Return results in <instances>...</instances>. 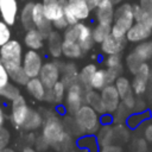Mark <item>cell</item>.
Listing matches in <instances>:
<instances>
[{"label":"cell","instance_id":"23","mask_svg":"<svg viewBox=\"0 0 152 152\" xmlns=\"http://www.w3.org/2000/svg\"><path fill=\"white\" fill-rule=\"evenodd\" d=\"M43 36L40 34V32L36 28H32V30H28L27 33L25 34V38H24V42H25V45L30 49V50H39L43 48Z\"/></svg>","mask_w":152,"mask_h":152},{"label":"cell","instance_id":"6","mask_svg":"<svg viewBox=\"0 0 152 152\" xmlns=\"http://www.w3.org/2000/svg\"><path fill=\"white\" fill-rule=\"evenodd\" d=\"M61 65L58 62H48L44 63L39 71V80L42 81L45 89H51L56 82L59 81Z\"/></svg>","mask_w":152,"mask_h":152},{"label":"cell","instance_id":"41","mask_svg":"<svg viewBox=\"0 0 152 152\" xmlns=\"http://www.w3.org/2000/svg\"><path fill=\"white\" fill-rule=\"evenodd\" d=\"M52 25H53L57 30H65V28L69 26V24L66 23V20H65L64 17H62V18H59V19L52 21Z\"/></svg>","mask_w":152,"mask_h":152},{"label":"cell","instance_id":"27","mask_svg":"<svg viewBox=\"0 0 152 152\" xmlns=\"http://www.w3.org/2000/svg\"><path fill=\"white\" fill-rule=\"evenodd\" d=\"M62 53L65 57L70 58V59H76V58H80L83 55V51L76 42L63 40V43H62Z\"/></svg>","mask_w":152,"mask_h":152},{"label":"cell","instance_id":"43","mask_svg":"<svg viewBox=\"0 0 152 152\" xmlns=\"http://www.w3.org/2000/svg\"><path fill=\"white\" fill-rule=\"evenodd\" d=\"M120 147L118 146H112V145H106L102 150V152H120Z\"/></svg>","mask_w":152,"mask_h":152},{"label":"cell","instance_id":"49","mask_svg":"<svg viewBox=\"0 0 152 152\" xmlns=\"http://www.w3.org/2000/svg\"><path fill=\"white\" fill-rule=\"evenodd\" d=\"M23 152H37V151L34 148H32V147H25L23 150Z\"/></svg>","mask_w":152,"mask_h":152},{"label":"cell","instance_id":"20","mask_svg":"<svg viewBox=\"0 0 152 152\" xmlns=\"http://www.w3.org/2000/svg\"><path fill=\"white\" fill-rule=\"evenodd\" d=\"M46 39H48V45H49V53L52 57L58 58L62 55V43H63L62 34L58 33L57 31H51L49 36L46 37Z\"/></svg>","mask_w":152,"mask_h":152},{"label":"cell","instance_id":"25","mask_svg":"<svg viewBox=\"0 0 152 152\" xmlns=\"http://www.w3.org/2000/svg\"><path fill=\"white\" fill-rule=\"evenodd\" d=\"M84 102L86 104L90 106L91 108H94L97 113L100 114H104V108L102 106V101H101V96L97 91H95L94 89L87 90L84 93Z\"/></svg>","mask_w":152,"mask_h":152},{"label":"cell","instance_id":"46","mask_svg":"<svg viewBox=\"0 0 152 152\" xmlns=\"http://www.w3.org/2000/svg\"><path fill=\"white\" fill-rule=\"evenodd\" d=\"M107 1H109V0H93V2H94V6H95V8H96L97 6H100V5L104 4V2H107Z\"/></svg>","mask_w":152,"mask_h":152},{"label":"cell","instance_id":"33","mask_svg":"<svg viewBox=\"0 0 152 152\" xmlns=\"http://www.w3.org/2000/svg\"><path fill=\"white\" fill-rule=\"evenodd\" d=\"M137 55L141 58L142 62H146L148 61L151 57H152V42H142L140 44L137 45L135 50Z\"/></svg>","mask_w":152,"mask_h":152},{"label":"cell","instance_id":"37","mask_svg":"<svg viewBox=\"0 0 152 152\" xmlns=\"http://www.w3.org/2000/svg\"><path fill=\"white\" fill-rule=\"evenodd\" d=\"M104 63H106V66H107V68L122 70L120 55H108V57L106 58V62H104Z\"/></svg>","mask_w":152,"mask_h":152},{"label":"cell","instance_id":"24","mask_svg":"<svg viewBox=\"0 0 152 152\" xmlns=\"http://www.w3.org/2000/svg\"><path fill=\"white\" fill-rule=\"evenodd\" d=\"M97 70L96 65L90 63V64H87L86 66H83L81 69V71L78 72V83L83 87V89L87 91V90H90V80L94 75V72Z\"/></svg>","mask_w":152,"mask_h":152},{"label":"cell","instance_id":"44","mask_svg":"<svg viewBox=\"0 0 152 152\" xmlns=\"http://www.w3.org/2000/svg\"><path fill=\"white\" fill-rule=\"evenodd\" d=\"M145 135H146V139L152 140V126H150V127L146 128V131H145Z\"/></svg>","mask_w":152,"mask_h":152},{"label":"cell","instance_id":"14","mask_svg":"<svg viewBox=\"0 0 152 152\" xmlns=\"http://www.w3.org/2000/svg\"><path fill=\"white\" fill-rule=\"evenodd\" d=\"M0 14L2 21H5L8 26L13 25L18 14L17 0H0Z\"/></svg>","mask_w":152,"mask_h":152},{"label":"cell","instance_id":"2","mask_svg":"<svg viewBox=\"0 0 152 152\" xmlns=\"http://www.w3.org/2000/svg\"><path fill=\"white\" fill-rule=\"evenodd\" d=\"M133 24V6L128 2L121 4L114 10V20L110 28V34L118 38H124Z\"/></svg>","mask_w":152,"mask_h":152},{"label":"cell","instance_id":"8","mask_svg":"<svg viewBox=\"0 0 152 152\" xmlns=\"http://www.w3.org/2000/svg\"><path fill=\"white\" fill-rule=\"evenodd\" d=\"M100 96H101V101H102V106L104 108V112L108 114L114 113L121 102L119 93H118L115 86H113V84H107L106 87H103L101 89Z\"/></svg>","mask_w":152,"mask_h":152},{"label":"cell","instance_id":"36","mask_svg":"<svg viewBox=\"0 0 152 152\" xmlns=\"http://www.w3.org/2000/svg\"><path fill=\"white\" fill-rule=\"evenodd\" d=\"M147 82L148 80L144 78V77H140L138 75L134 76L133 78V82H132V89H133V93L137 94V95H141L145 93L146 90V87H147Z\"/></svg>","mask_w":152,"mask_h":152},{"label":"cell","instance_id":"11","mask_svg":"<svg viewBox=\"0 0 152 152\" xmlns=\"http://www.w3.org/2000/svg\"><path fill=\"white\" fill-rule=\"evenodd\" d=\"M75 28H76V32H77L76 43L81 46L83 53L88 52L95 44V42L93 39V36H91L90 27H88L86 24L77 23V24H75Z\"/></svg>","mask_w":152,"mask_h":152},{"label":"cell","instance_id":"7","mask_svg":"<svg viewBox=\"0 0 152 152\" xmlns=\"http://www.w3.org/2000/svg\"><path fill=\"white\" fill-rule=\"evenodd\" d=\"M32 19H33L34 28L38 30L40 32V34L43 36V38L45 39L49 36V33L52 31V21H50L46 18V15L43 11V5L40 2L33 4Z\"/></svg>","mask_w":152,"mask_h":152},{"label":"cell","instance_id":"26","mask_svg":"<svg viewBox=\"0 0 152 152\" xmlns=\"http://www.w3.org/2000/svg\"><path fill=\"white\" fill-rule=\"evenodd\" d=\"M7 74H8V77L10 80H12L14 83L17 84H21V86H25L27 83V81L30 80V77L26 75L23 65H17V66H11V68H7Z\"/></svg>","mask_w":152,"mask_h":152},{"label":"cell","instance_id":"28","mask_svg":"<svg viewBox=\"0 0 152 152\" xmlns=\"http://www.w3.org/2000/svg\"><path fill=\"white\" fill-rule=\"evenodd\" d=\"M114 83H115L114 86H115V88H116V90L119 93L120 100H122V99H125V97L134 94L133 93V89H132V84L129 83V81L126 77L118 76L116 80L114 81Z\"/></svg>","mask_w":152,"mask_h":152},{"label":"cell","instance_id":"40","mask_svg":"<svg viewBox=\"0 0 152 152\" xmlns=\"http://www.w3.org/2000/svg\"><path fill=\"white\" fill-rule=\"evenodd\" d=\"M10 82V77H8V74H7V70L5 68V65L0 62V87L7 84Z\"/></svg>","mask_w":152,"mask_h":152},{"label":"cell","instance_id":"22","mask_svg":"<svg viewBox=\"0 0 152 152\" xmlns=\"http://www.w3.org/2000/svg\"><path fill=\"white\" fill-rule=\"evenodd\" d=\"M74 17L78 20V21H82L84 19H87L90 14V8L87 4V1H83V0H78V1H71V2H68Z\"/></svg>","mask_w":152,"mask_h":152},{"label":"cell","instance_id":"45","mask_svg":"<svg viewBox=\"0 0 152 152\" xmlns=\"http://www.w3.org/2000/svg\"><path fill=\"white\" fill-rule=\"evenodd\" d=\"M68 2H71V1H78V0H66ZM83 1H87V4H88V6H89V8L93 11L94 8H95V6H94V2H93V0H83Z\"/></svg>","mask_w":152,"mask_h":152},{"label":"cell","instance_id":"10","mask_svg":"<svg viewBox=\"0 0 152 152\" xmlns=\"http://www.w3.org/2000/svg\"><path fill=\"white\" fill-rule=\"evenodd\" d=\"M28 106L24 99L23 95H18L14 100H12V112H11V121L14 126L21 127L27 112H28Z\"/></svg>","mask_w":152,"mask_h":152},{"label":"cell","instance_id":"12","mask_svg":"<svg viewBox=\"0 0 152 152\" xmlns=\"http://www.w3.org/2000/svg\"><path fill=\"white\" fill-rule=\"evenodd\" d=\"M152 34V27L142 24V23H135L133 24L129 30L126 33V39L132 43H140L150 38Z\"/></svg>","mask_w":152,"mask_h":152},{"label":"cell","instance_id":"3","mask_svg":"<svg viewBox=\"0 0 152 152\" xmlns=\"http://www.w3.org/2000/svg\"><path fill=\"white\" fill-rule=\"evenodd\" d=\"M74 124L76 128L84 134H91L99 131L100 120L97 112L88 104H82L78 110L74 114Z\"/></svg>","mask_w":152,"mask_h":152},{"label":"cell","instance_id":"15","mask_svg":"<svg viewBox=\"0 0 152 152\" xmlns=\"http://www.w3.org/2000/svg\"><path fill=\"white\" fill-rule=\"evenodd\" d=\"M43 11L50 21H55L63 17V6L59 0H43Z\"/></svg>","mask_w":152,"mask_h":152},{"label":"cell","instance_id":"38","mask_svg":"<svg viewBox=\"0 0 152 152\" xmlns=\"http://www.w3.org/2000/svg\"><path fill=\"white\" fill-rule=\"evenodd\" d=\"M10 38H11V31H10L8 25L5 21L0 20V46L7 43Z\"/></svg>","mask_w":152,"mask_h":152},{"label":"cell","instance_id":"18","mask_svg":"<svg viewBox=\"0 0 152 152\" xmlns=\"http://www.w3.org/2000/svg\"><path fill=\"white\" fill-rule=\"evenodd\" d=\"M65 86L62 83V81H58L55 83V86L51 89H46L45 91V97L44 100L53 102L56 104H61L64 100V95H65Z\"/></svg>","mask_w":152,"mask_h":152},{"label":"cell","instance_id":"19","mask_svg":"<svg viewBox=\"0 0 152 152\" xmlns=\"http://www.w3.org/2000/svg\"><path fill=\"white\" fill-rule=\"evenodd\" d=\"M61 72H62V83L65 86V88L78 82V71L74 63H68L62 65Z\"/></svg>","mask_w":152,"mask_h":152},{"label":"cell","instance_id":"34","mask_svg":"<svg viewBox=\"0 0 152 152\" xmlns=\"http://www.w3.org/2000/svg\"><path fill=\"white\" fill-rule=\"evenodd\" d=\"M18 95H20V90H19L15 86L11 84L10 82H8L7 84L0 87V96H2V97H5V99H8V100L12 101V100H14Z\"/></svg>","mask_w":152,"mask_h":152},{"label":"cell","instance_id":"9","mask_svg":"<svg viewBox=\"0 0 152 152\" xmlns=\"http://www.w3.org/2000/svg\"><path fill=\"white\" fill-rule=\"evenodd\" d=\"M21 64H23V68H24L26 75L31 78V77H38L40 68L43 65V62H42L40 55L36 50H28L25 53L24 61Z\"/></svg>","mask_w":152,"mask_h":152},{"label":"cell","instance_id":"29","mask_svg":"<svg viewBox=\"0 0 152 152\" xmlns=\"http://www.w3.org/2000/svg\"><path fill=\"white\" fill-rule=\"evenodd\" d=\"M32 8H33V4L28 2L23 7L21 13H20V20H21L23 27L27 31L34 28V24L32 19Z\"/></svg>","mask_w":152,"mask_h":152},{"label":"cell","instance_id":"21","mask_svg":"<svg viewBox=\"0 0 152 152\" xmlns=\"http://www.w3.org/2000/svg\"><path fill=\"white\" fill-rule=\"evenodd\" d=\"M25 86H26V89H27V91H28V94L31 96H33L38 101H43L44 100L46 89L43 86V83L39 80V77H31Z\"/></svg>","mask_w":152,"mask_h":152},{"label":"cell","instance_id":"42","mask_svg":"<svg viewBox=\"0 0 152 152\" xmlns=\"http://www.w3.org/2000/svg\"><path fill=\"white\" fill-rule=\"evenodd\" d=\"M139 5L141 8H144L145 11L152 14V0H140Z\"/></svg>","mask_w":152,"mask_h":152},{"label":"cell","instance_id":"30","mask_svg":"<svg viewBox=\"0 0 152 152\" xmlns=\"http://www.w3.org/2000/svg\"><path fill=\"white\" fill-rule=\"evenodd\" d=\"M133 17L135 23H142L150 27H152V14L145 11L144 8L140 7V5H134L133 6Z\"/></svg>","mask_w":152,"mask_h":152},{"label":"cell","instance_id":"17","mask_svg":"<svg viewBox=\"0 0 152 152\" xmlns=\"http://www.w3.org/2000/svg\"><path fill=\"white\" fill-rule=\"evenodd\" d=\"M43 122L44 121H43V116L40 115V113L36 109L28 108L27 115L21 125V128L25 131H36L43 126Z\"/></svg>","mask_w":152,"mask_h":152},{"label":"cell","instance_id":"50","mask_svg":"<svg viewBox=\"0 0 152 152\" xmlns=\"http://www.w3.org/2000/svg\"><path fill=\"white\" fill-rule=\"evenodd\" d=\"M109 1H110L113 5H119V4H120L122 0H109Z\"/></svg>","mask_w":152,"mask_h":152},{"label":"cell","instance_id":"31","mask_svg":"<svg viewBox=\"0 0 152 152\" xmlns=\"http://www.w3.org/2000/svg\"><path fill=\"white\" fill-rule=\"evenodd\" d=\"M110 28H112V25L99 23V24L94 27V30H91V36H93L94 42L101 44V43L104 40V38L110 33Z\"/></svg>","mask_w":152,"mask_h":152},{"label":"cell","instance_id":"47","mask_svg":"<svg viewBox=\"0 0 152 152\" xmlns=\"http://www.w3.org/2000/svg\"><path fill=\"white\" fill-rule=\"evenodd\" d=\"M4 121H5V116H4V112H2V109L0 107V127L4 125Z\"/></svg>","mask_w":152,"mask_h":152},{"label":"cell","instance_id":"39","mask_svg":"<svg viewBox=\"0 0 152 152\" xmlns=\"http://www.w3.org/2000/svg\"><path fill=\"white\" fill-rule=\"evenodd\" d=\"M10 139H11V134H10L8 129L5 128L4 126H1L0 127V148L7 147Z\"/></svg>","mask_w":152,"mask_h":152},{"label":"cell","instance_id":"16","mask_svg":"<svg viewBox=\"0 0 152 152\" xmlns=\"http://www.w3.org/2000/svg\"><path fill=\"white\" fill-rule=\"evenodd\" d=\"M114 5L110 1H107L100 6L96 7V12H95V17L96 20L101 24H113L114 20Z\"/></svg>","mask_w":152,"mask_h":152},{"label":"cell","instance_id":"5","mask_svg":"<svg viewBox=\"0 0 152 152\" xmlns=\"http://www.w3.org/2000/svg\"><path fill=\"white\" fill-rule=\"evenodd\" d=\"M66 89L68 90L65 96V109L71 115V114H75L78 110V108L83 104L86 90L78 82L71 84Z\"/></svg>","mask_w":152,"mask_h":152},{"label":"cell","instance_id":"32","mask_svg":"<svg viewBox=\"0 0 152 152\" xmlns=\"http://www.w3.org/2000/svg\"><path fill=\"white\" fill-rule=\"evenodd\" d=\"M106 86H107V78H106L104 70L102 69L96 70L90 80V88L94 90H101Z\"/></svg>","mask_w":152,"mask_h":152},{"label":"cell","instance_id":"13","mask_svg":"<svg viewBox=\"0 0 152 152\" xmlns=\"http://www.w3.org/2000/svg\"><path fill=\"white\" fill-rule=\"evenodd\" d=\"M126 42H127L126 37L118 38L109 33L104 38V40L101 43V50L106 55H119L124 50Z\"/></svg>","mask_w":152,"mask_h":152},{"label":"cell","instance_id":"35","mask_svg":"<svg viewBox=\"0 0 152 152\" xmlns=\"http://www.w3.org/2000/svg\"><path fill=\"white\" fill-rule=\"evenodd\" d=\"M141 63H142V61H141V58L137 55L135 51L131 52V53L126 57V65H127L128 70H129L132 74H135V72H137V70L139 69V66H140Z\"/></svg>","mask_w":152,"mask_h":152},{"label":"cell","instance_id":"48","mask_svg":"<svg viewBox=\"0 0 152 152\" xmlns=\"http://www.w3.org/2000/svg\"><path fill=\"white\" fill-rule=\"evenodd\" d=\"M0 152H15V151L10 147H4V148H0Z\"/></svg>","mask_w":152,"mask_h":152},{"label":"cell","instance_id":"1","mask_svg":"<svg viewBox=\"0 0 152 152\" xmlns=\"http://www.w3.org/2000/svg\"><path fill=\"white\" fill-rule=\"evenodd\" d=\"M42 137L48 145H51L57 150L65 148L70 142V137L65 132L64 125L55 115H50L43 122Z\"/></svg>","mask_w":152,"mask_h":152},{"label":"cell","instance_id":"4","mask_svg":"<svg viewBox=\"0 0 152 152\" xmlns=\"http://www.w3.org/2000/svg\"><path fill=\"white\" fill-rule=\"evenodd\" d=\"M0 62L5 68L21 65L23 63V49L18 40H8L0 46Z\"/></svg>","mask_w":152,"mask_h":152}]
</instances>
